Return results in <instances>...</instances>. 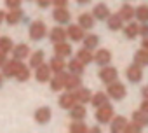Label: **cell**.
I'll return each instance as SVG.
<instances>
[{"instance_id":"cell-1","label":"cell","mask_w":148,"mask_h":133,"mask_svg":"<svg viewBox=\"0 0 148 133\" xmlns=\"http://www.w3.org/2000/svg\"><path fill=\"white\" fill-rule=\"evenodd\" d=\"M30 39L32 40H35V42H38V40H42L45 35H47V28H45V23L44 21H40V19H37V21H33L32 25H30Z\"/></svg>"},{"instance_id":"cell-2","label":"cell","mask_w":148,"mask_h":133,"mask_svg":"<svg viewBox=\"0 0 148 133\" xmlns=\"http://www.w3.org/2000/svg\"><path fill=\"white\" fill-rule=\"evenodd\" d=\"M108 88H106V95H108V98H112V100H122L124 96H125V86L122 84V82H119V81H113V82H110V84H106Z\"/></svg>"},{"instance_id":"cell-3","label":"cell","mask_w":148,"mask_h":133,"mask_svg":"<svg viewBox=\"0 0 148 133\" xmlns=\"http://www.w3.org/2000/svg\"><path fill=\"white\" fill-rule=\"evenodd\" d=\"M94 117H96V121H98L99 124H106V123H110L112 117H113V107H112L110 103H105V105L98 107Z\"/></svg>"},{"instance_id":"cell-4","label":"cell","mask_w":148,"mask_h":133,"mask_svg":"<svg viewBox=\"0 0 148 133\" xmlns=\"http://www.w3.org/2000/svg\"><path fill=\"white\" fill-rule=\"evenodd\" d=\"M99 79L105 82V84H110V82H113V81H117V77H119V70L115 69V66H110V65H103V69L99 70Z\"/></svg>"},{"instance_id":"cell-5","label":"cell","mask_w":148,"mask_h":133,"mask_svg":"<svg viewBox=\"0 0 148 133\" xmlns=\"http://www.w3.org/2000/svg\"><path fill=\"white\" fill-rule=\"evenodd\" d=\"M125 77H127L129 82H139V81L143 79V70H141V66L136 65V63L129 65L127 69H125Z\"/></svg>"},{"instance_id":"cell-6","label":"cell","mask_w":148,"mask_h":133,"mask_svg":"<svg viewBox=\"0 0 148 133\" xmlns=\"http://www.w3.org/2000/svg\"><path fill=\"white\" fill-rule=\"evenodd\" d=\"M21 63H23L21 60H11V61H5V63L2 65V76H4V77H14Z\"/></svg>"},{"instance_id":"cell-7","label":"cell","mask_w":148,"mask_h":133,"mask_svg":"<svg viewBox=\"0 0 148 133\" xmlns=\"http://www.w3.org/2000/svg\"><path fill=\"white\" fill-rule=\"evenodd\" d=\"M75 103H79L75 91H66V93H63V95L59 96V107H63V109H68V110H70Z\"/></svg>"},{"instance_id":"cell-8","label":"cell","mask_w":148,"mask_h":133,"mask_svg":"<svg viewBox=\"0 0 148 133\" xmlns=\"http://www.w3.org/2000/svg\"><path fill=\"white\" fill-rule=\"evenodd\" d=\"M52 18H54V21H56L58 25H68L71 14H70V11H68L66 7H56L54 12H52Z\"/></svg>"},{"instance_id":"cell-9","label":"cell","mask_w":148,"mask_h":133,"mask_svg":"<svg viewBox=\"0 0 148 133\" xmlns=\"http://www.w3.org/2000/svg\"><path fill=\"white\" fill-rule=\"evenodd\" d=\"M51 74H52L51 66H49V65H45V63L38 65L37 69H35V79H37L38 82H49V79H51Z\"/></svg>"},{"instance_id":"cell-10","label":"cell","mask_w":148,"mask_h":133,"mask_svg":"<svg viewBox=\"0 0 148 133\" xmlns=\"http://www.w3.org/2000/svg\"><path fill=\"white\" fill-rule=\"evenodd\" d=\"M84 35L86 33H84V28L80 25H70L68 30H66V37H70L71 42H82Z\"/></svg>"},{"instance_id":"cell-11","label":"cell","mask_w":148,"mask_h":133,"mask_svg":"<svg viewBox=\"0 0 148 133\" xmlns=\"http://www.w3.org/2000/svg\"><path fill=\"white\" fill-rule=\"evenodd\" d=\"M66 76H68V74H64V70H63V72H58L54 77H51V79H49V81H51V89H52V91H61V89H64Z\"/></svg>"},{"instance_id":"cell-12","label":"cell","mask_w":148,"mask_h":133,"mask_svg":"<svg viewBox=\"0 0 148 133\" xmlns=\"http://www.w3.org/2000/svg\"><path fill=\"white\" fill-rule=\"evenodd\" d=\"M11 53H12L14 60H21L23 61V60H26L30 56V47L26 44H18V46H12Z\"/></svg>"},{"instance_id":"cell-13","label":"cell","mask_w":148,"mask_h":133,"mask_svg":"<svg viewBox=\"0 0 148 133\" xmlns=\"http://www.w3.org/2000/svg\"><path fill=\"white\" fill-rule=\"evenodd\" d=\"M82 86V79L80 76H75V74H68L66 76V81H64V89L68 91H75Z\"/></svg>"},{"instance_id":"cell-14","label":"cell","mask_w":148,"mask_h":133,"mask_svg":"<svg viewBox=\"0 0 148 133\" xmlns=\"http://www.w3.org/2000/svg\"><path fill=\"white\" fill-rule=\"evenodd\" d=\"M92 16H94V19H99V21H105L108 16H110V9H108V6L106 4H96L94 6V9H92Z\"/></svg>"},{"instance_id":"cell-15","label":"cell","mask_w":148,"mask_h":133,"mask_svg":"<svg viewBox=\"0 0 148 133\" xmlns=\"http://www.w3.org/2000/svg\"><path fill=\"white\" fill-rule=\"evenodd\" d=\"M51 117H52V114H51L49 107H40V109L35 110V121L38 124H47L51 121Z\"/></svg>"},{"instance_id":"cell-16","label":"cell","mask_w":148,"mask_h":133,"mask_svg":"<svg viewBox=\"0 0 148 133\" xmlns=\"http://www.w3.org/2000/svg\"><path fill=\"white\" fill-rule=\"evenodd\" d=\"M21 19H23V11H21V7H18V9H11L9 12H5V19L4 21H7L11 26H14Z\"/></svg>"},{"instance_id":"cell-17","label":"cell","mask_w":148,"mask_h":133,"mask_svg":"<svg viewBox=\"0 0 148 133\" xmlns=\"http://www.w3.org/2000/svg\"><path fill=\"white\" fill-rule=\"evenodd\" d=\"M110 123H112L110 124V131L112 133H122L124 128H125V124H127V119L124 116H117V117H112Z\"/></svg>"},{"instance_id":"cell-18","label":"cell","mask_w":148,"mask_h":133,"mask_svg":"<svg viewBox=\"0 0 148 133\" xmlns=\"http://www.w3.org/2000/svg\"><path fill=\"white\" fill-rule=\"evenodd\" d=\"M54 54L56 56H61V58H66V56H71V46L68 42H56L54 44Z\"/></svg>"},{"instance_id":"cell-19","label":"cell","mask_w":148,"mask_h":133,"mask_svg":"<svg viewBox=\"0 0 148 133\" xmlns=\"http://www.w3.org/2000/svg\"><path fill=\"white\" fill-rule=\"evenodd\" d=\"M94 61H96L99 66L110 65V61H112V53H110L108 49H99V51L94 54Z\"/></svg>"},{"instance_id":"cell-20","label":"cell","mask_w":148,"mask_h":133,"mask_svg":"<svg viewBox=\"0 0 148 133\" xmlns=\"http://www.w3.org/2000/svg\"><path fill=\"white\" fill-rule=\"evenodd\" d=\"M49 39H51L52 44L63 42V40H66V30L61 28V26H54V28L51 30V33H49Z\"/></svg>"},{"instance_id":"cell-21","label":"cell","mask_w":148,"mask_h":133,"mask_svg":"<svg viewBox=\"0 0 148 133\" xmlns=\"http://www.w3.org/2000/svg\"><path fill=\"white\" fill-rule=\"evenodd\" d=\"M70 116H71V119H73V121H75V119H86L87 110H86L84 103H75V105L70 109Z\"/></svg>"},{"instance_id":"cell-22","label":"cell","mask_w":148,"mask_h":133,"mask_svg":"<svg viewBox=\"0 0 148 133\" xmlns=\"http://www.w3.org/2000/svg\"><path fill=\"white\" fill-rule=\"evenodd\" d=\"M77 60H79L80 63H84V65H89V63H92V61H94V54L91 53V49L82 47V49H79V51H77Z\"/></svg>"},{"instance_id":"cell-23","label":"cell","mask_w":148,"mask_h":133,"mask_svg":"<svg viewBox=\"0 0 148 133\" xmlns=\"http://www.w3.org/2000/svg\"><path fill=\"white\" fill-rule=\"evenodd\" d=\"M106 25H108V28H110L112 32H117V30L122 28L124 21H122V18H120L119 14H110V16L106 18Z\"/></svg>"},{"instance_id":"cell-24","label":"cell","mask_w":148,"mask_h":133,"mask_svg":"<svg viewBox=\"0 0 148 133\" xmlns=\"http://www.w3.org/2000/svg\"><path fill=\"white\" fill-rule=\"evenodd\" d=\"M122 28H124V35H125V39L132 40V39L138 37V30H139V25H138V23H134V21H127V26H122Z\"/></svg>"},{"instance_id":"cell-25","label":"cell","mask_w":148,"mask_h":133,"mask_svg":"<svg viewBox=\"0 0 148 133\" xmlns=\"http://www.w3.org/2000/svg\"><path fill=\"white\" fill-rule=\"evenodd\" d=\"M94 16L92 14H89V12H84V14H80L79 16V25L84 28V30H91L92 26H94Z\"/></svg>"},{"instance_id":"cell-26","label":"cell","mask_w":148,"mask_h":133,"mask_svg":"<svg viewBox=\"0 0 148 133\" xmlns=\"http://www.w3.org/2000/svg\"><path fill=\"white\" fill-rule=\"evenodd\" d=\"M49 66H51V70H52L54 74H58V72H63V70H64V66H66V63H64V58H61V56H54V58L49 61Z\"/></svg>"},{"instance_id":"cell-27","label":"cell","mask_w":148,"mask_h":133,"mask_svg":"<svg viewBox=\"0 0 148 133\" xmlns=\"http://www.w3.org/2000/svg\"><path fill=\"white\" fill-rule=\"evenodd\" d=\"M119 16L122 18V21H132L134 19V7L129 4H124L119 11Z\"/></svg>"},{"instance_id":"cell-28","label":"cell","mask_w":148,"mask_h":133,"mask_svg":"<svg viewBox=\"0 0 148 133\" xmlns=\"http://www.w3.org/2000/svg\"><path fill=\"white\" fill-rule=\"evenodd\" d=\"M134 63L139 65V66H148V51L146 49H138L136 54H134Z\"/></svg>"},{"instance_id":"cell-29","label":"cell","mask_w":148,"mask_h":133,"mask_svg":"<svg viewBox=\"0 0 148 133\" xmlns=\"http://www.w3.org/2000/svg\"><path fill=\"white\" fill-rule=\"evenodd\" d=\"M84 63H80L77 58L75 60H70V63H68V70H70V74H75V76H82L84 74Z\"/></svg>"},{"instance_id":"cell-30","label":"cell","mask_w":148,"mask_h":133,"mask_svg":"<svg viewBox=\"0 0 148 133\" xmlns=\"http://www.w3.org/2000/svg\"><path fill=\"white\" fill-rule=\"evenodd\" d=\"M82 42H84V47H87V49L92 51V49H96V47L99 46V37L94 35V33H91V35H84Z\"/></svg>"},{"instance_id":"cell-31","label":"cell","mask_w":148,"mask_h":133,"mask_svg":"<svg viewBox=\"0 0 148 133\" xmlns=\"http://www.w3.org/2000/svg\"><path fill=\"white\" fill-rule=\"evenodd\" d=\"M75 95H77V100H79V103H87V102H91V96H92V93H91V89H87V88H79V89H75Z\"/></svg>"},{"instance_id":"cell-32","label":"cell","mask_w":148,"mask_h":133,"mask_svg":"<svg viewBox=\"0 0 148 133\" xmlns=\"http://www.w3.org/2000/svg\"><path fill=\"white\" fill-rule=\"evenodd\" d=\"M14 77H16L19 82H25V81H28V79H30V66H26L25 63H21Z\"/></svg>"},{"instance_id":"cell-33","label":"cell","mask_w":148,"mask_h":133,"mask_svg":"<svg viewBox=\"0 0 148 133\" xmlns=\"http://www.w3.org/2000/svg\"><path fill=\"white\" fill-rule=\"evenodd\" d=\"M132 121L138 123L141 128H145V126H148V114L143 110H136V112H132Z\"/></svg>"},{"instance_id":"cell-34","label":"cell","mask_w":148,"mask_h":133,"mask_svg":"<svg viewBox=\"0 0 148 133\" xmlns=\"http://www.w3.org/2000/svg\"><path fill=\"white\" fill-rule=\"evenodd\" d=\"M134 18H138L139 23H148V6H139L134 9Z\"/></svg>"},{"instance_id":"cell-35","label":"cell","mask_w":148,"mask_h":133,"mask_svg":"<svg viewBox=\"0 0 148 133\" xmlns=\"http://www.w3.org/2000/svg\"><path fill=\"white\" fill-rule=\"evenodd\" d=\"M44 51H35L33 54H30L28 58H30V66H32V69H37V66L38 65H42L44 63Z\"/></svg>"},{"instance_id":"cell-36","label":"cell","mask_w":148,"mask_h":133,"mask_svg":"<svg viewBox=\"0 0 148 133\" xmlns=\"http://www.w3.org/2000/svg\"><path fill=\"white\" fill-rule=\"evenodd\" d=\"M91 103L98 109V107H101V105L108 103V95L99 91V93H96V95H92V96H91Z\"/></svg>"},{"instance_id":"cell-37","label":"cell","mask_w":148,"mask_h":133,"mask_svg":"<svg viewBox=\"0 0 148 133\" xmlns=\"http://www.w3.org/2000/svg\"><path fill=\"white\" fill-rule=\"evenodd\" d=\"M68 130L71 133H86V131H89V128L82 123V119H75V123H71L68 126Z\"/></svg>"},{"instance_id":"cell-38","label":"cell","mask_w":148,"mask_h":133,"mask_svg":"<svg viewBox=\"0 0 148 133\" xmlns=\"http://www.w3.org/2000/svg\"><path fill=\"white\" fill-rule=\"evenodd\" d=\"M12 40L9 39V37H0V51H2V53H11V49H12Z\"/></svg>"},{"instance_id":"cell-39","label":"cell","mask_w":148,"mask_h":133,"mask_svg":"<svg viewBox=\"0 0 148 133\" xmlns=\"http://www.w3.org/2000/svg\"><path fill=\"white\" fill-rule=\"evenodd\" d=\"M124 131H125V133H138V131H141V126L132 121V123H127V124H125Z\"/></svg>"},{"instance_id":"cell-40","label":"cell","mask_w":148,"mask_h":133,"mask_svg":"<svg viewBox=\"0 0 148 133\" xmlns=\"http://www.w3.org/2000/svg\"><path fill=\"white\" fill-rule=\"evenodd\" d=\"M21 2L23 0H5V6L9 9H18V7H21Z\"/></svg>"},{"instance_id":"cell-41","label":"cell","mask_w":148,"mask_h":133,"mask_svg":"<svg viewBox=\"0 0 148 133\" xmlns=\"http://www.w3.org/2000/svg\"><path fill=\"white\" fill-rule=\"evenodd\" d=\"M138 35H141V37H148V23H141V25H139Z\"/></svg>"},{"instance_id":"cell-42","label":"cell","mask_w":148,"mask_h":133,"mask_svg":"<svg viewBox=\"0 0 148 133\" xmlns=\"http://www.w3.org/2000/svg\"><path fill=\"white\" fill-rule=\"evenodd\" d=\"M51 4H52V0H37V6H38L40 9H47Z\"/></svg>"},{"instance_id":"cell-43","label":"cell","mask_w":148,"mask_h":133,"mask_svg":"<svg viewBox=\"0 0 148 133\" xmlns=\"http://www.w3.org/2000/svg\"><path fill=\"white\" fill-rule=\"evenodd\" d=\"M52 4L56 7H66L68 6V0H52Z\"/></svg>"},{"instance_id":"cell-44","label":"cell","mask_w":148,"mask_h":133,"mask_svg":"<svg viewBox=\"0 0 148 133\" xmlns=\"http://www.w3.org/2000/svg\"><path fill=\"white\" fill-rule=\"evenodd\" d=\"M139 110H143V112H146V114H148V100H146V98L143 100V103H141V109H139Z\"/></svg>"},{"instance_id":"cell-45","label":"cell","mask_w":148,"mask_h":133,"mask_svg":"<svg viewBox=\"0 0 148 133\" xmlns=\"http://www.w3.org/2000/svg\"><path fill=\"white\" fill-rule=\"evenodd\" d=\"M5 61H7V60H5V53L0 51V69H2V65H4Z\"/></svg>"},{"instance_id":"cell-46","label":"cell","mask_w":148,"mask_h":133,"mask_svg":"<svg viewBox=\"0 0 148 133\" xmlns=\"http://www.w3.org/2000/svg\"><path fill=\"white\" fill-rule=\"evenodd\" d=\"M141 95H143V96H145V98L148 100V86H145V88L141 89Z\"/></svg>"},{"instance_id":"cell-47","label":"cell","mask_w":148,"mask_h":133,"mask_svg":"<svg viewBox=\"0 0 148 133\" xmlns=\"http://www.w3.org/2000/svg\"><path fill=\"white\" fill-rule=\"evenodd\" d=\"M141 46H143V49L148 51V37H143V44H141Z\"/></svg>"},{"instance_id":"cell-48","label":"cell","mask_w":148,"mask_h":133,"mask_svg":"<svg viewBox=\"0 0 148 133\" xmlns=\"http://www.w3.org/2000/svg\"><path fill=\"white\" fill-rule=\"evenodd\" d=\"M4 19H5V12H4V11H0V25H2Z\"/></svg>"},{"instance_id":"cell-49","label":"cell","mask_w":148,"mask_h":133,"mask_svg":"<svg viewBox=\"0 0 148 133\" xmlns=\"http://www.w3.org/2000/svg\"><path fill=\"white\" fill-rule=\"evenodd\" d=\"M91 0H77V4H80V6H86V4H89Z\"/></svg>"},{"instance_id":"cell-50","label":"cell","mask_w":148,"mask_h":133,"mask_svg":"<svg viewBox=\"0 0 148 133\" xmlns=\"http://www.w3.org/2000/svg\"><path fill=\"white\" fill-rule=\"evenodd\" d=\"M91 131H92V133H98V131H99V133H101V128H92V130H91Z\"/></svg>"},{"instance_id":"cell-51","label":"cell","mask_w":148,"mask_h":133,"mask_svg":"<svg viewBox=\"0 0 148 133\" xmlns=\"http://www.w3.org/2000/svg\"><path fill=\"white\" fill-rule=\"evenodd\" d=\"M2 84H4V76L0 74V88H2Z\"/></svg>"}]
</instances>
